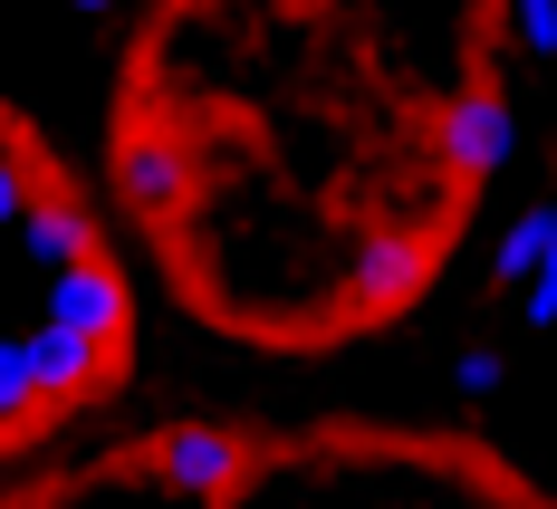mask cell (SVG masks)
Here are the masks:
<instances>
[{
    "label": "cell",
    "mask_w": 557,
    "mask_h": 509,
    "mask_svg": "<svg viewBox=\"0 0 557 509\" xmlns=\"http://www.w3.org/2000/svg\"><path fill=\"white\" fill-rule=\"evenodd\" d=\"M509 154H519V107H509L491 77H471V87H451L443 107V164L461 193H491L509 173Z\"/></svg>",
    "instance_id": "1"
},
{
    "label": "cell",
    "mask_w": 557,
    "mask_h": 509,
    "mask_svg": "<svg viewBox=\"0 0 557 509\" xmlns=\"http://www.w3.org/2000/svg\"><path fill=\"white\" fill-rule=\"evenodd\" d=\"M49 327H77V337H97L115 356V337H125V280H115V260H67V270H49Z\"/></svg>",
    "instance_id": "2"
},
{
    "label": "cell",
    "mask_w": 557,
    "mask_h": 509,
    "mask_svg": "<svg viewBox=\"0 0 557 509\" xmlns=\"http://www.w3.org/2000/svg\"><path fill=\"white\" fill-rule=\"evenodd\" d=\"M240 471H250V452H240V433H222V423H183V433H164V452H154V481L183 491V500H212Z\"/></svg>",
    "instance_id": "3"
},
{
    "label": "cell",
    "mask_w": 557,
    "mask_h": 509,
    "mask_svg": "<svg viewBox=\"0 0 557 509\" xmlns=\"http://www.w3.org/2000/svg\"><path fill=\"white\" fill-rule=\"evenodd\" d=\"M115 193H125V202H135L145 222L183 212V193H193V164H183V145H173V135H145V125H135V135L115 145Z\"/></svg>",
    "instance_id": "4"
},
{
    "label": "cell",
    "mask_w": 557,
    "mask_h": 509,
    "mask_svg": "<svg viewBox=\"0 0 557 509\" xmlns=\"http://www.w3.org/2000/svg\"><path fill=\"white\" fill-rule=\"evenodd\" d=\"M20 337H29L39 404H77V395H97V385H107V365H115L97 337H77V327H49V318H39V327H20Z\"/></svg>",
    "instance_id": "5"
},
{
    "label": "cell",
    "mask_w": 557,
    "mask_h": 509,
    "mask_svg": "<svg viewBox=\"0 0 557 509\" xmlns=\"http://www.w3.org/2000/svg\"><path fill=\"white\" fill-rule=\"evenodd\" d=\"M10 231H20V250H29L39 270H67V260H87V250H97V212H87L77 193H29Z\"/></svg>",
    "instance_id": "6"
},
{
    "label": "cell",
    "mask_w": 557,
    "mask_h": 509,
    "mask_svg": "<svg viewBox=\"0 0 557 509\" xmlns=\"http://www.w3.org/2000/svg\"><path fill=\"white\" fill-rule=\"evenodd\" d=\"M346 280H356V298H366V308H394L404 288H423V240H366Z\"/></svg>",
    "instance_id": "7"
},
{
    "label": "cell",
    "mask_w": 557,
    "mask_h": 509,
    "mask_svg": "<svg viewBox=\"0 0 557 509\" xmlns=\"http://www.w3.org/2000/svg\"><path fill=\"white\" fill-rule=\"evenodd\" d=\"M548 240H557V212H548V193H539V202H529V212L500 231V260H491V280L519 288V280H539V270H557V250H548Z\"/></svg>",
    "instance_id": "8"
},
{
    "label": "cell",
    "mask_w": 557,
    "mask_h": 509,
    "mask_svg": "<svg viewBox=\"0 0 557 509\" xmlns=\"http://www.w3.org/2000/svg\"><path fill=\"white\" fill-rule=\"evenodd\" d=\"M29 413H49L39 404V375H29V337L0 327V423H29Z\"/></svg>",
    "instance_id": "9"
},
{
    "label": "cell",
    "mask_w": 557,
    "mask_h": 509,
    "mask_svg": "<svg viewBox=\"0 0 557 509\" xmlns=\"http://www.w3.org/2000/svg\"><path fill=\"white\" fill-rule=\"evenodd\" d=\"M29 193H39V183H29V154H20V135L0 125V231L20 222V202H29Z\"/></svg>",
    "instance_id": "10"
},
{
    "label": "cell",
    "mask_w": 557,
    "mask_h": 509,
    "mask_svg": "<svg viewBox=\"0 0 557 509\" xmlns=\"http://www.w3.org/2000/svg\"><path fill=\"white\" fill-rule=\"evenodd\" d=\"M451 375H461V395H500V385H509V356H500V346H461Z\"/></svg>",
    "instance_id": "11"
},
{
    "label": "cell",
    "mask_w": 557,
    "mask_h": 509,
    "mask_svg": "<svg viewBox=\"0 0 557 509\" xmlns=\"http://www.w3.org/2000/svg\"><path fill=\"white\" fill-rule=\"evenodd\" d=\"M519 327H529V337H548V327H557V270L519 280Z\"/></svg>",
    "instance_id": "12"
},
{
    "label": "cell",
    "mask_w": 557,
    "mask_h": 509,
    "mask_svg": "<svg viewBox=\"0 0 557 509\" xmlns=\"http://www.w3.org/2000/svg\"><path fill=\"white\" fill-rule=\"evenodd\" d=\"M519 49H529V58L557 49V0H519Z\"/></svg>",
    "instance_id": "13"
},
{
    "label": "cell",
    "mask_w": 557,
    "mask_h": 509,
    "mask_svg": "<svg viewBox=\"0 0 557 509\" xmlns=\"http://www.w3.org/2000/svg\"><path fill=\"white\" fill-rule=\"evenodd\" d=\"M77 10H125V0H77Z\"/></svg>",
    "instance_id": "14"
}]
</instances>
